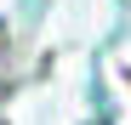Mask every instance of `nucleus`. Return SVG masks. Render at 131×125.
Listing matches in <instances>:
<instances>
[]
</instances>
